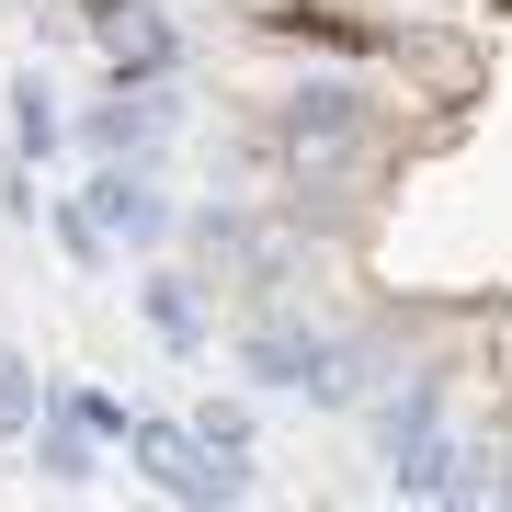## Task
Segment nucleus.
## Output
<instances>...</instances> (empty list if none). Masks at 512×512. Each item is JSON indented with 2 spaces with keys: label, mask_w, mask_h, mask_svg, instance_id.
I'll return each instance as SVG.
<instances>
[{
  "label": "nucleus",
  "mask_w": 512,
  "mask_h": 512,
  "mask_svg": "<svg viewBox=\"0 0 512 512\" xmlns=\"http://www.w3.org/2000/svg\"><path fill=\"white\" fill-rule=\"evenodd\" d=\"M12 148H23V160H57V148H69V114H57V92L35 69L12 80Z\"/></svg>",
  "instance_id": "nucleus-8"
},
{
  "label": "nucleus",
  "mask_w": 512,
  "mask_h": 512,
  "mask_svg": "<svg viewBox=\"0 0 512 512\" xmlns=\"http://www.w3.org/2000/svg\"><path fill=\"white\" fill-rule=\"evenodd\" d=\"M35 410H46V376L23 365V353H0V444H23V433H35Z\"/></svg>",
  "instance_id": "nucleus-11"
},
{
  "label": "nucleus",
  "mask_w": 512,
  "mask_h": 512,
  "mask_svg": "<svg viewBox=\"0 0 512 512\" xmlns=\"http://www.w3.org/2000/svg\"><path fill=\"white\" fill-rule=\"evenodd\" d=\"M319 353H330V330H308V319H251V330L228 342V365L251 376V387H285V399H308Z\"/></svg>",
  "instance_id": "nucleus-4"
},
{
  "label": "nucleus",
  "mask_w": 512,
  "mask_h": 512,
  "mask_svg": "<svg viewBox=\"0 0 512 512\" xmlns=\"http://www.w3.org/2000/svg\"><path fill=\"white\" fill-rule=\"evenodd\" d=\"M46 399H57V410H80L103 444H126V421H137V399H114V387H92V376H57Z\"/></svg>",
  "instance_id": "nucleus-10"
},
{
  "label": "nucleus",
  "mask_w": 512,
  "mask_h": 512,
  "mask_svg": "<svg viewBox=\"0 0 512 512\" xmlns=\"http://www.w3.org/2000/svg\"><path fill=\"white\" fill-rule=\"evenodd\" d=\"M46 239L80 262V274H114V239H103V217H92L80 194H46Z\"/></svg>",
  "instance_id": "nucleus-9"
},
{
  "label": "nucleus",
  "mask_w": 512,
  "mask_h": 512,
  "mask_svg": "<svg viewBox=\"0 0 512 512\" xmlns=\"http://www.w3.org/2000/svg\"><path fill=\"white\" fill-rule=\"evenodd\" d=\"M194 433H205V444H228V456H251V399H205V410H194Z\"/></svg>",
  "instance_id": "nucleus-12"
},
{
  "label": "nucleus",
  "mask_w": 512,
  "mask_h": 512,
  "mask_svg": "<svg viewBox=\"0 0 512 512\" xmlns=\"http://www.w3.org/2000/svg\"><path fill=\"white\" fill-rule=\"evenodd\" d=\"M80 205L103 217L114 251H171V239H183V205L160 194V171H148V160H103L92 183H80Z\"/></svg>",
  "instance_id": "nucleus-3"
},
{
  "label": "nucleus",
  "mask_w": 512,
  "mask_h": 512,
  "mask_svg": "<svg viewBox=\"0 0 512 512\" xmlns=\"http://www.w3.org/2000/svg\"><path fill=\"white\" fill-rule=\"evenodd\" d=\"M376 456H410V444H433L444 433V365H410L399 387H376Z\"/></svg>",
  "instance_id": "nucleus-6"
},
{
  "label": "nucleus",
  "mask_w": 512,
  "mask_h": 512,
  "mask_svg": "<svg viewBox=\"0 0 512 512\" xmlns=\"http://www.w3.org/2000/svg\"><path fill=\"white\" fill-rule=\"evenodd\" d=\"M23 456H35L46 478H57V490H92V478H103V433H92V421H80V410H35V433H23Z\"/></svg>",
  "instance_id": "nucleus-7"
},
{
  "label": "nucleus",
  "mask_w": 512,
  "mask_h": 512,
  "mask_svg": "<svg viewBox=\"0 0 512 512\" xmlns=\"http://www.w3.org/2000/svg\"><path fill=\"white\" fill-rule=\"evenodd\" d=\"M137 319H148V342L183 353V365H205V353H217V319H205L194 274H171V262H148V274H137Z\"/></svg>",
  "instance_id": "nucleus-5"
},
{
  "label": "nucleus",
  "mask_w": 512,
  "mask_h": 512,
  "mask_svg": "<svg viewBox=\"0 0 512 512\" xmlns=\"http://www.w3.org/2000/svg\"><path fill=\"white\" fill-rule=\"evenodd\" d=\"M171 126H183V80H114V92L80 114V148H92V160H160Z\"/></svg>",
  "instance_id": "nucleus-2"
},
{
  "label": "nucleus",
  "mask_w": 512,
  "mask_h": 512,
  "mask_svg": "<svg viewBox=\"0 0 512 512\" xmlns=\"http://www.w3.org/2000/svg\"><path fill=\"white\" fill-rule=\"evenodd\" d=\"M126 467L160 501H251V456H228V444H205L194 421H160V410L126 421Z\"/></svg>",
  "instance_id": "nucleus-1"
}]
</instances>
